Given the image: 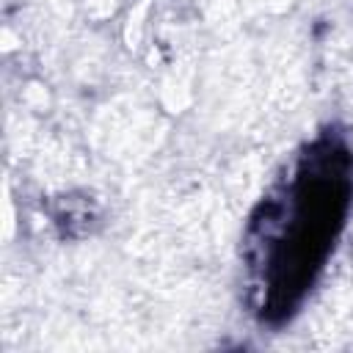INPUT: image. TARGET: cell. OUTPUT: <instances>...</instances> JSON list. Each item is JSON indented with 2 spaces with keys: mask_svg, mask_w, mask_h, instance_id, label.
Listing matches in <instances>:
<instances>
[{
  "mask_svg": "<svg viewBox=\"0 0 353 353\" xmlns=\"http://www.w3.org/2000/svg\"><path fill=\"white\" fill-rule=\"evenodd\" d=\"M353 210V146L339 127L306 141L254 207L243 234L251 312L270 325L290 320Z\"/></svg>",
  "mask_w": 353,
  "mask_h": 353,
  "instance_id": "6da1fadb",
  "label": "cell"
}]
</instances>
